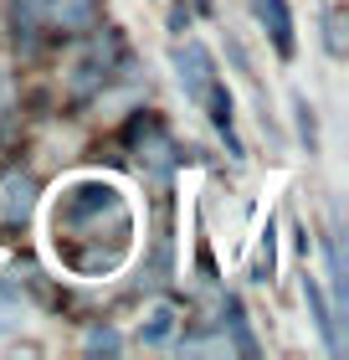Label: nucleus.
Segmentation results:
<instances>
[{"label": "nucleus", "instance_id": "obj_1", "mask_svg": "<svg viewBox=\"0 0 349 360\" xmlns=\"http://www.w3.org/2000/svg\"><path fill=\"white\" fill-rule=\"evenodd\" d=\"M46 257L77 278V283H103L124 273L139 242V211L113 175H72L62 180L41 217Z\"/></svg>", "mask_w": 349, "mask_h": 360}, {"label": "nucleus", "instance_id": "obj_2", "mask_svg": "<svg viewBox=\"0 0 349 360\" xmlns=\"http://www.w3.org/2000/svg\"><path fill=\"white\" fill-rule=\"evenodd\" d=\"M175 68H180V88H185V98L211 113V124L221 129L226 144H231V155H242V144H237V108H231V93L221 88V72H216V57L206 52V41L185 37L175 46Z\"/></svg>", "mask_w": 349, "mask_h": 360}, {"label": "nucleus", "instance_id": "obj_3", "mask_svg": "<svg viewBox=\"0 0 349 360\" xmlns=\"http://www.w3.org/2000/svg\"><path fill=\"white\" fill-rule=\"evenodd\" d=\"M252 11H257V21L268 26L277 57H293V15H288V6H282V0H252Z\"/></svg>", "mask_w": 349, "mask_h": 360}, {"label": "nucleus", "instance_id": "obj_4", "mask_svg": "<svg viewBox=\"0 0 349 360\" xmlns=\"http://www.w3.org/2000/svg\"><path fill=\"white\" fill-rule=\"evenodd\" d=\"M175 324H180L175 309H170V304H154V309H149V319L139 324V345H149V350L170 345V340H175Z\"/></svg>", "mask_w": 349, "mask_h": 360}, {"label": "nucleus", "instance_id": "obj_5", "mask_svg": "<svg viewBox=\"0 0 349 360\" xmlns=\"http://www.w3.org/2000/svg\"><path fill=\"white\" fill-rule=\"evenodd\" d=\"M303 299H308V309H313V324L324 330V345L339 355V330H334L339 319H334V309L324 304V293H319V283H313V278H303Z\"/></svg>", "mask_w": 349, "mask_h": 360}, {"label": "nucleus", "instance_id": "obj_6", "mask_svg": "<svg viewBox=\"0 0 349 360\" xmlns=\"http://www.w3.org/2000/svg\"><path fill=\"white\" fill-rule=\"evenodd\" d=\"M277 273V242H272V217L262 226V248H257V263H252V283H272Z\"/></svg>", "mask_w": 349, "mask_h": 360}, {"label": "nucleus", "instance_id": "obj_7", "mask_svg": "<svg viewBox=\"0 0 349 360\" xmlns=\"http://www.w3.org/2000/svg\"><path fill=\"white\" fill-rule=\"evenodd\" d=\"M88 350H119V335H108V330H93V335H88Z\"/></svg>", "mask_w": 349, "mask_h": 360}]
</instances>
